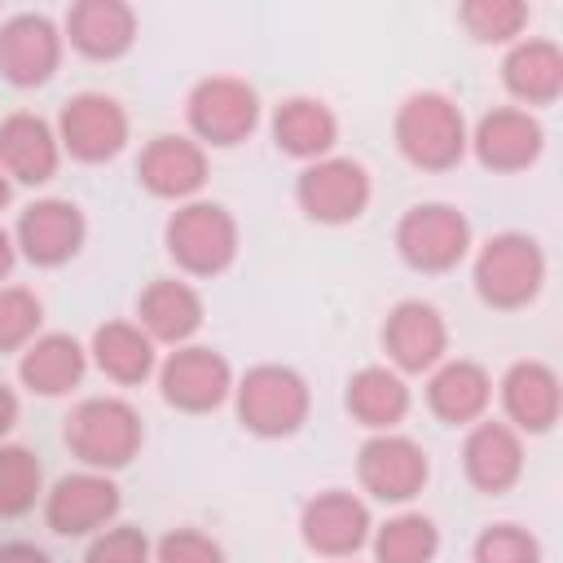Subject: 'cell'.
<instances>
[{
  "instance_id": "cell-5",
  "label": "cell",
  "mask_w": 563,
  "mask_h": 563,
  "mask_svg": "<svg viewBox=\"0 0 563 563\" xmlns=\"http://www.w3.org/2000/svg\"><path fill=\"white\" fill-rule=\"evenodd\" d=\"M238 242L242 233L233 211L211 198L180 202L163 224V246L185 277H220L224 268H233Z\"/></svg>"
},
{
  "instance_id": "cell-29",
  "label": "cell",
  "mask_w": 563,
  "mask_h": 563,
  "mask_svg": "<svg viewBox=\"0 0 563 563\" xmlns=\"http://www.w3.org/2000/svg\"><path fill=\"white\" fill-rule=\"evenodd\" d=\"M88 361L119 387H141L158 369V343L136 321H101L88 339Z\"/></svg>"
},
{
  "instance_id": "cell-31",
  "label": "cell",
  "mask_w": 563,
  "mask_h": 563,
  "mask_svg": "<svg viewBox=\"0 0 563 563\" xmlns=\"http://www.w3.org/2000/svg\"><path fill=\"white\" fill-rule=\"evenodd\" d=\"M44 501V466L26 444L0 440V519H22Z\"/></svg>"
},
{
  "instance_id": "cell-13",
  "label": "cell",
  "mask_w": 563,
  "mask_h": 563,
  "mask_svg": "<svg viewBox=\"0 0 563 563\" xmlns=\"http://www.w3.org/2000/svg\"><path fill=\"white\" fill-rule=\"evenodd\" d=\"M369 532H374V519L361 493L321 488L299 506V541L317 559H330V563L356 559V550L369 545Z\"/></svg>"
},
{
  "instance_id": "cell-27",
  "label": "cell",
  "mask_w": 563,
  "mask_h": 563,
  "mask_svg": "<svg viewBox=\"0 0 563 563\" xmlns=\"http://www.w3.org/2000/svg\"><path fill=\"white\" fill-rule=\"evenodd\" d=\"M88 347L75 339V334H62V330H48L40 339H31L22 352H18V383L31 391V396H70L84 374H88Z\"/></svg>"
},
{
  "instance_id": "cell-25",
  "label": "cell",
  "mask_w": 563,
  "mask_h": 563,
  "mask_svg": "<svg viewBox=\"0 0 563 563\" xmlns=\"http://www.w3.org/2000/svg\"><path fill=\"white\" fill-rule=\"evenodd\" d=\"M268 132H273V145L286 154V158H299V163H317L325 154H334V141H339V114L312 97V92H295V97H282L268 114Z\"/></svg>"
},
{
  "instance_id": "cell-11",
  "label": "cell",
  "mask_w": 563,
  "mask_h": 563,
  "mask_svg": "<svg viewBox=\"0 0 563 563\" xmlns=\"http://www.w3.org/2000/svg\"><path fill=\"white\" fill-rule=\"evenodd\" d=\"M356 479H361V493H369L374 501L409 506L431 479V457L405 431H374L356 449Z\"/></svg>"
},
{
  "instance_id": "cell-35",
  "label": "cell",
  "mask_w": 563,
  "mask_h": 563,
  "mask_svg": "<svg viewBox=\"0 0 563 563\" xmlns=\"http://www.w3.org/2000/svg\"><path fill=\"white\" fill-rule=\"evenodd\" d=\"M84 563H154V541L132 523H110L88 537Z\"/></svg>"
},
{
  "instance_id": "cell-30",
  "label": "cell",
  "mask_w": 563,
  "mask_h": 563,
  "mask_svg": "<svg viewBox=\"0 0 563 563\" xmlns=\"http://www.w3.org/2000/svg\"><path fill=\"white\" fill-rule=\"evenodd\" d=\"M374 563H435L440 554V528L422 510H396L369 532Z\"/></svg>"
},
{
  "instance_id": "cell-26",
  "label": "cell",
  "mask_w": 563,
  "mask_h": 563,
  "mask_svg": "<svg viewBox=\"0 0 563 563\" xmlns=\"http://www.w3.org/2000/svg\"><path fill=\"white\" fill-rule=\"evenodd\" d=\"M202 317H207V303L198 286H189L185 277H154L136 295V325L163 347L189 343L202 330Z\"/></svg>"
},
{
  "instance_id": "cell-32",
  "label": "cell",
  "mask_w": 563,
  "mask_h": 563,
  "mask_svg": "<svg viewBox=\"0 0 563 563\" xmlns=\"http://www.w3.org/2000/svg\"><path fill=\"white\" fill-rule=\"evenodd\" d=\"M532 22V9L523 0H466L457 4V26L475 40V44H515L523 40Z\"/></svg>"
},
{
  "instance_id": "cell-8",
  "label": "cell",
  "mask_w": 563,
  "mask_h": 563,
  "mask_svg": "<svg viewBox=\"0 0 563 563\" xmlns=\"http://www.w3.org/2000/svg\"><path fill=\"white\" fill-rule=\"evenodd\" d=\"M396 255L413 268V273H449L457 268L475 238H471V220L462 207L453 202H413L400 220H396Z\"/></svg>"
},
{
  "instance_id": "cell-40",
  "label": "cell",
  "mask_w": 563,
  "mask_h": 563,
  "mask_svg": "<svg viewBox=\"0 0 563 563\" xmlns=\"http://www.w3.org/2000/svg\"><path fill=\"white\" fill-rule=\"evenodd\" d=\"M9 198H13V180L4 176V167H0V211L9 207Z\"/></svg>"
},
{
  "instance_id": "cell-7",
  "label": "cell",
  "mask_w": 563,
  "mask_h": 563,
  "mask_svg": "<svg viewBox=\"0 0 563 563\" xmlns=\"http://www.w3.org/2000/svg\"><path fill=\"white\" fill-rule=\"evenodd\" d=\"M374 198V180L369 167L352 154H325L317 163H303L295 176V207L312 220V224H352L369 211Z\"/></svg>"
},
{
  "instance_id": "cell-41",
  "label": "cell",
  "mask_w": 563,
  "mask_h": 563,
  "mask_svg": "<svg viewBox=\"0 0 563 563\" xmlns=\"http://www.w3.org/2000/svg\"><path fill=\"white\" fill-rule=\"evenodd\" d=\"M343 563H352V559H343Z\"/></svg>"
},
{
  "instance_id": "cell-15",
  "label": "cell",
  "mask_w": 563,
  "mask_h": 563,
  "mask_svg": "<svg viewBox=\"0 0 563 563\" xmlns=\"http://www.w3.org/2000/svg\"><path fill=\"white\" fill-rule=\"evenodd\" d=\"M378 343L396 374H431L449 356V321L431 299H396L383 317Z\"/></svg>"
},
{
  "instance_id": "cell-38",
  "label": "cell",
  "mask_w": 563,
  "mask_h": 563,
  "mask_svg": "<svg viewBox=\"0 0 563 563\" xmlns=\"http://www.w3.org/2000/svg\"><path fill=\"white\" fill-rule=\"evenodd\" d=\"M18 418H22V400H18V391H13V387L0 378V440H4V435L18 427Z\"/></svg>"
},
{
  "instance_id": "cell-22",
  "label": "cell",
  "mask_w": 563,
  "mask_h": 563,
  "mask_svg": "<svg viewBox=\"0 0 563 563\" xmlns=\"http://www.w3.org/2000/svg\"><path fill=\"white\" fill-rule=\"evenodd\" d=\"M0 167L13 185H48L62 167L57 128L35 110H13L0 119Z\"/></svg>"
},
{
  "instance_id": "cell-9",
  "label": "cell",
  "mask_w": 563,
  "mask_h": 563,
  "mask_svg": "<svg viewBox=\"0 0 563 563\" xmlns=\"http://www.w3.org/2000/svg\"><path fill=\"white\" fill-rule=\"evenodd\" d=\"M53 128H57L62 154H70L75 163H110L128 150V136H132V119L123 101L101 88H84L66 97Z\"/></svg>"
},
{
  "instance_id": "cell-3",
  "label": "cell",
  "mask_w": 563,
  "mask_h": 563,
  "mask_svg": "<svg viewBox=\"0 0 563 563\" xmlns=\"http://www.w3.org/2000/svg\"><path fill=\"white\" fill-rule=\"evenodd\" d=\"M471 286L484 308L493 312H519L528 308L545 286V251L523 229H501L488 242L475 246L471 260Z\"/></svg>"
},
{
  "instance_id": "cell-6",
  "label": "cell",
  "mask_w": 563,
  "mask_h": 563,
  "mask_svg": "<svg viewBox=\"0 0 563 563\" xmlns=\"http://www.w3.org/2000/svg\"><path fill=\"white\" fill-rule=\"evenodd\" d=\"M260 119H264L260 92L242 75H207L185 97V123L202 150H238L242 141L255 136Z\"/></svg>"
},
{
  "instance_id": "cell-2",
  "label": "cell",
  "mask_w": 563,
  "mask_h": 563,
  "mask_svg": "<svg viewBox=\"0 0 563 563\" xmlns=\"http://www.w3.org/2000/svg\"><path fill=\"white\" fill-rule=\"evenodd\" d=\"M62 444L79 457V466L114 475L141 457L145 422L123 396H84L62 422Z\"/></svg>"
},
{
  "instance_id": "cell-34",
  "label": "cell",
  "mask_w": 563,
  "mask_h": 563,
  "mask_svg": "<svg viewBox=\"0 0 563 563\" xmlns=\"http://www.w3.org/2000/svg\"><path fill=\"white\" fill-rule=\"evenodd\" d=\"M545 550L523 523H488L471 541V563H541Z\"/></svg>"
},
{
  "instance_id": "cell-12",
  "label": "cell",
  "mask_w": 563,
  "mask_h": 563,
  "mask_svg": "<svg viewBox=\"0 0 563 563\" xmlns=\"http://www.w3.org/2000/svg\"><path fill=\"white\" fill-rule=\"evenodd\" d=\"M154 378H158V396L172 409H180V413H211V409H220L233 396V383H238L229 356L207 347V343L172 347L158 361Z\"/></svg>"
},
{
  "instance_id": "cell-1",
  "label": "cell",
  "mask_w": 563,
  "mask_h": 563,
  "mask_svg": "<svg viewBox=\"0 0 563 563\" xmlns=\"http://www.w3.org/2000/svg\"><path fill=\"white\" fill-rule=\"evenodd\" d=\"M466 114L440 88L409 92L391 114V141L400 158L418 172H453L466 158Z\"/></svg>"
},
{
  "instance_id": "cell-36",
  "label": "cell",
  "mask_w": 563,
  "mask_h": 563,
  "mask_svg": "<svg viewBox=\"0 0 563 563\" xmlns=\"http://www.w3.org/2000/svg\"><path fill=\"white\" fill-rule=\"evenodd\" d=\"M154 563H229L224 545L202 528H172L154 541Z\"/></svg>"
},
{
  "instance_id": "cell-33",
  "label": "cell",
  "mask_w": 563,
  "mask_h": 563,
  "mask_svg": "<svg viewBox=\"0 0 563 563\" xmlns=\"http://www.w3.org/2000/svg\"><path fill=\"white\" fill-rule=\"evenodd\" d=\"M44 330V299L31 286H0V352H22Z\"/></svg>"
},
{
  "instance_id": "cell-14",
  "label": "cell",
  "mask_w": 563,
  "mask_h": 563,
  "mask_svg": "<svg viewBox=\"0 0 563 563\" xmlns=\"http://www.w3.org/2000/svg\"><path fill=\"white\" fill-rule=\"evenodd\" d=\"M13 233V246L26 264L35 268H62L70 264L84 242H88V220L79 211V202L70 198H31L22 211H18V224L9 229Z\"/></svg>"
},
{
  "instance_id": "cell-24",
  "label": "cell",
  "mask_w": 563,
  "mask_h": 563,
  "mask_svg": "<svg viewBox=\"0 0 563 563\" xmlns=\"http://www.w3.org/2000/svg\"><path fill=\"white\" fill-rule=\"evenodd\" d=\"M427 409L444 422V427H471L488 413L493 405V374L479 361L466 356H444L431 374H427Z\"/></svg>"
},
{
  "instance_id": "cell-10",
  "label": "cell",
  "mask_w": 563,
  "mask_h": 563,
  "mask_svg": "<svg viewBox=\"0 0 563 563\" xmlns=\"http://www.w3.org/2000/svg\"><path fill=\"white\" fill-rule=\"evenodd\" d=\"M119 506H123V493L114 475L79 466V471L57 475L44 488L40 515H44V528L57 537H97L101 528L119 519Z\"/></svg>"
},
{
  "instance_id": "cell-20",
  "label": "cell",
  "mask_w": 563,
  "mask_h": 563,
  "mask_svg": "<svg viewBox=\"0 0 563 563\" xmlns=\"http://www.w3.org/2000/svg\"><path fill=\"white\" fill-rule=\"evenodd\" d=\"M497 400H501V422H510L519 435H550L559 413H563V387L559 374L545 361H515L497 378Z\"/></svg>"
},
{
  "instance_id": "cell-17",
  "label": "cell",
  "mask_w": 563,
  "mask_h": 563,
  "mask_svg": "<svg viewBox=\"0 0 563 563\" xmlns=\"http://www.w3.org/2000/svg\"><path fill=\"white\" fill-rule=\"evenodd\" d=\"M466 150L479 158V167H488L497 176H515V172H528L541 158L545 128L523 106H493L475 119V128L466 136Z\"/></svg>"
},
{
  "instance_id": "cell-4",
  "label": "cell",
  "mask_w": 563,
  "mask_h": 563,
  "mask_svg": "<svg viewBox=\"0 0 563 563\" xmlns=\"http://www.w3.org/2000/svg\"><path fill=\"white\" fill-rule=\"evenodd\" d=\"M233 413L260 440H290L312 413V387L295 365L260 361L233 383Z\"/></svg>"
},
{
  "instance_id": "cell-23",
  "label": "cell",
  "mask_w": 563,
  "mask_h": 563,
  "mask_svg": "<svg viewBox=\"0 0 563 563\" xmlns=\"http://www.w3.org/2000/svg\"><path fill=\"white\" fill-rule=\"evenodd\" d=\"M501 88L532 114L537 106H554L563 97V48L550 35L515 40L501 57Z\"/></svg>"
},
{
  "instance_id": "cell-18",
  "label": "cell",
  "mask_w": 563,
  "mask_h": 563,
  "mask_svg": "<svg viewBox=\"0 0 563 563\" xmlns=\"http://www.w3.org/2000/svg\"><path fill=\"white\" fill-rule=\"evenodd\" d=\"M211 176L207 150L185 132H158L136 154V185L163 202H194Z\"/></svg>"
},
{
  "instance_id": "cell-16",
  "label": "cell",
  "mask_w": 563,
  "mask_h": 563,
  "mask_svg": "<svg viewBox=\"0 0 563 563\" xmlns=\"http://www.w3.org/2000/svg\"><path fill=\"white\" fill-rule=\"evenodd\" d=\"M62 26L48 13L22 9L0 18V79L13 88H44L62 70Z\"/></svg>"
},
{
  "instance_id": "cell-37",
  "label": "cell",
  "mask_w": 563,
  "mask_h": 563,
  "mask_svg": "<svg viewBox=\"0 0 563 563\" xmlns=\"http://www.w3.org/2000/svg\"><path fill=\"white\" fill-rule=\"evenodd\" d=\"M0 563H53V559H48L44 545L13 537V541H0Z\"/></svg>"
},
{
  "instance_id": "cell-39",
  "label": "cell",
  "mask_w": 563,
  "mask_h": 563,
  "mask_svg": "<svg viewBox=\"0 0 563 563\" xmlns=\"http://www.w3.org/2000/svg\"><path fill=\"white\" fill-rule=\"evenodd\" d=\"M13 264H18V246H13V233H9L4 224H0V286L9 282Z\"/></svg>"
},
{
  "instance_id": "cell-19",
  "label": "cell",
  "mask_w": 563,
  "mask_h": 563,
  "mask_svg": "<svg viewBox=\"0 0 563 563\" xmlns=\"http://www.w3.org/2000/svg\"><path fill=\"white\" fill-rule=\"evenodd\" d=\"M523 435L501 418H479L462 435V475L475 493L501 497L523 479Z\"/></svg>"
},
{
  "instance_id": "cell-28",
  "label": "cell",
  "mask_w": 563,
  "mask_h": 563,
  "mask_svg": "<svg viewBox=\"0 0 563 563\" xmlns=\"http://www.w3.org/2000/svg\"><path fill=\"white\" fill-rule=\"evenodd\" d=\"M409 405H413V391H409L405 374H396L391 365H361L343 387V409L369 435L396 431L409 418Z\"/></svg>"
},
{
  "instance_id": "cell-21",
  "label": "cell",
  "mask_w": 563,
  "mask_h": 563,
  "mask_svg": "<svg viewBox=\"0 0 563 563\" xmlns=\"http://www.w3.org/2000/svg\"><path fill=\"white\" fill-rule=\"evenodd\" d=\"M141 18L128 0H75L62 13V40L88 62H119L132 53Z\"/></svg>"
}]
</instances>
